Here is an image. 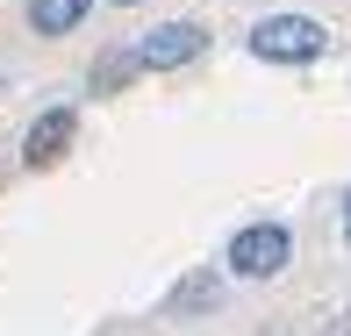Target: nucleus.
<instances>
[{"instance_id":"1","label":"nucleus","mask_w":351,"mask_h":336,"mask_svg":"<svg viewBox=\"0 0 351 336\" xmlns=\"http://www.w3.org/2000/svg\"><path fill=\"white\" fill-rule=\"evenodd\" d=\"M244 43L265 65H315V57L330 51V29L315 22V14H258Z\"/></svg>"},{"instance_id":"2","label":"nucleus","mask_w":351,"mask_h":336,"mask_svg":"<svg viewBox=\"0 0 351 336\" xmlns=\"http://www.w3.org/2000/svg\"><path fill=\"white\" fill-rule=\"evenodd\" d=\"M230 272L237 279H280L287 265H294V236L280 229V222H251V229H237L230 236Z\"/></svg>"},{"instance_id":"3","label":"nucleus","mask_w":351,"mask_h":336,"mask_svg":"<svg viewBox=\"0 0 351 336\" xmlns=\"http://www.w3.org/2000/svg\"><path fill=\"white\" fill-rule=\"evenodd\" d=\"M201 43H208V36H201L194 22H158L151 36L136 43V57H143V72H180V65L201 57Z\"/></svg>"},{"instance_id":"4","label":"nucleus","mask_w":351,"mask_h":336,"mask_svg":"<svg viewBox=\"0 0 351 336\" xmlns=\"http://www.w3.org/2000/svg\"><path fill=\"white\" fill-rule=\"evenodd\" d=\"M72 129H79V115L72 107H43L36 122H29V136H22V165H58L65 157V143H72Z\"/></svg>"},{"instance_id":"5","label":"nucleus","mask_w":351,"mask_h":336,"mask_svg":"<svg viewBox=\"0 0 351 336\" xmlns=\"http://www.w3.org/2000/svg\"><path fill=\"white\" fill-rule=\"evenodd\" d=\"M93 0H29V29L36 36H72L79 22H86Z\"/></svg>"},{"instance_id":"6","label":"nucleus","mask_w":351,"mask_h":336,"mask_svg":"<svg viewBox=\"0 0 351 336\" xmlns=\"http://www.w3.org/2000/svg\"><path fill=\"white\" fill-rule=\"evenodd\" d=\"M136 72H143V57H136V51H108L101 65H93V93H115V86H130Z\"/></svg>"},{"instance_id":"7","label":"nucleus","mask_w":351,"mask_h":336,"mask_svg":"<svg viewBox=\"0 0 351 336\" xmlns=\"http://www.w3.org/2000/svg\"><path fill=\"white\" fill-rule=\"evenodd\" d=\"M208 300H215V286H208V279H194V286H186V294H172V308L186 315V308H208Z\"/></svg>"},{"instance_id":"8","label":"nucleus","mask_w":351,"mask_h":336,"mask_svg":"<svg viewBox=\"0 0 351 336\" xmlns=\"http://www.w3.org/2000/svg\"><path fill=\"white\" fill-rule=\"evenodd\" d=\"M344 244H351V194H344Z\"/></svg>"},{"instance_id":"9","label":"nucleus","mask_w":351,"mask_h":336,"mask_svg":"<svg viewBox=\"0 0 351 336\" xmlns=\"http://www.w3.org/2000/svg\"><path fill=\"white\" fill-rule=\"evenodd\" d=\"M115 8H136V0H115Z\"/></svg>"}]
</instances>
